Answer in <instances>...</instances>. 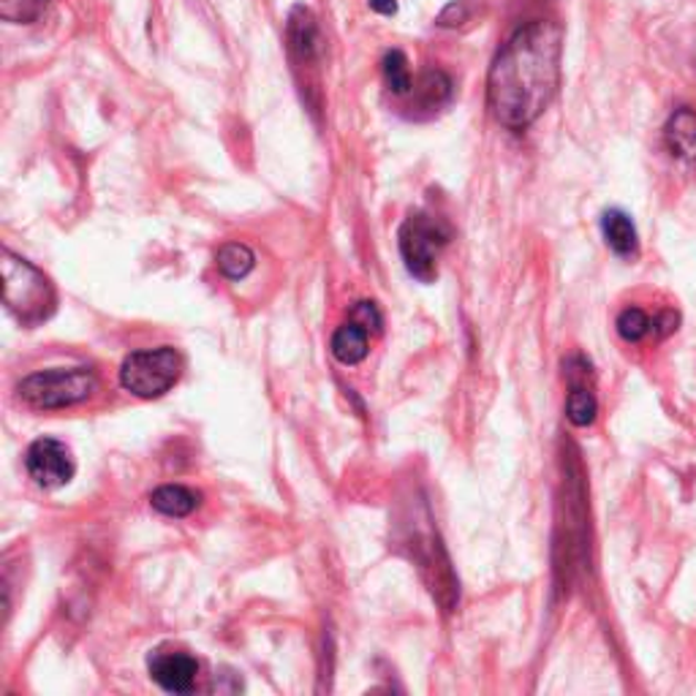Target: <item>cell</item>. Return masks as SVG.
<instances>
[{"mask_svg": "<svg viewBox=\"0 0 696 696\" xmlns=\"http://www.w3.org/2000/svg\"><path fill=\"white\" fill-rule=\"evenodd\" d=\"M563 28L552 20L520 25L498 50L488 74V106L503 129L525 131L561 88Z\"/></svg>", "mask_w": 696, "mask_h": 696, "instance_id": "cell-1", "label": "cell"}, {"mask_svg": "<svg viewBox=\"0 0 696 696\" xmlns=\"http://www.w3.org/2000/svg\"><path fill=\"white\" fill-rule=\"evenodd\" d=\"M398 528L400 550L417 566L419 577L428 585L430 596L436 598L438 607L443 612H452L458 607L460 582L454 577L452 561H449L447 547H443L438 528L433 525V514H430L428 501L408 503Z\"/></svg>", "mask_w": 696, "mask_h": 696, "instance_id": "cell-2", "label": "cell"}, {"mask_svg": "<svg viewBox=\"0 0 696 696\" xmlns=\"http://www.w3.org/2000/svg\"><path fill=\"white\" fill-rule=\"evenodd\" d=\"M0 269H3V305L22 327H39L55 314V286L39 267L6 248Z\"/></svg>", "mask_w": 696, "mask_h": 696, "instance_id": "cell-3", "label": "cell"}, {"mask_svg": "<svg viewBox=\"0 0 696 696\" xmlns=\"http://www.w3.org/2000/svg\"><path fill=\"white\" fill-rule=\"evenodd\" d=\"M99 389V376L90 368H55L22 378L17 395L30 408L55 411V408L85 403Z\"/></svg>", "mask_w": 696, "mask_h": 696, "instance_id": "cell-4", "label": "cell"}, {"mask_svg": "<svg viewBox=\"0 0 696 696\" xmlns=\"http://www.w3.org/2000/svg\"><path fill=\"white\" fill-rule=\"evenodd\" d=\"M452 239V226L430 213H411L400 226L398 245L408 273L422 284L438 278V256Z\"/></svg>", "mask_w": 696, "mask_h": 696, "instance_id": "cell-5", "label": "cell"}, {"mask_svg": "<svg viewBox=\"0 0 696 696\" xmlns=\"http://www.w3.org/2000/svg\"><path fill=\"white\" fill-rule=\"evenodd\" d=\"M183 373V357L172 346L145 348L125 357L120 368V383L125 392L142 400H153L166 395Z\"/></svg>", "mask_w": 696, "mask_h": 696, "instance_id": "cell-6", "label": "cell"}, {"mask_svg": "<svg viewBox=\"0 0 696 696\" xmlns=\"http://www.w3.org/2000/svg\"><path fill=\"white\" fill-rule=\"evenodd\" d=\"M383 319L381 310L376 303H357L351 308V316L344 327H338V332L332 335V357L340 365H359L370 354V335H381Z\"/></svg>", "mask_w": 696, "mask_h": 696, "instance_id": "cell-7", "label": "cell"}, {"mask_svg": "<svg viewBox=\"0 0 696 696\" xmlns=\"http://www.w3.org/2000/svg\"><path fill=\"white\" fill-rule=\"evenodd\" d=\"M25 468L28 477L44 490L65 488L76 471L71 449L58 438H39V441L30 443L25 452Z\"/></svg>", "mask_w": 696, "mask_h": 696, "instance_id": "cell-8", "label": "cell"}, {"mask_svg": "<svg viewBox=\"0 0 696 696\" xmlns=\"http://www.w3.org/2000/svg\"><path fill=\"white\" fill-rule=\"evenodd\" d=\"M150 677L170 694H188L199 675V662L188 651L177 647H158L147 658Z\"/></svg>", "mask_w": 696, "mask_h": 696, "instance_id": "cell-9", "label": "cell"}, {"mask_svg": "<svg viewBox=\"0 0 696 696\" xmlns=\"http://www.w3.org/2000/svg\"><path fill=\"white\" fill-rule=\"evenodd\" d=\"M566 378H569V400H566V417L569 422L577 428H591L596 422L598 413V398L593 389L591 362L585 357H572L566 362Z\"/></svg>", "mask_w": 696, "mask_h": 696, "instance_id": "cell-10", "label": "cell"}, {"mask_svg": "<svg viewBox=\"0 0 696 696\" xmlns=\"http://www.w3.org/2000/svg\"><path fill=\"white\" fill-rule=\"evenodd\" d=\"M286 39H289L291 55L303 63H314L321 55L319 22L305 6H294L289 22H286Z\"/></svg>", "mask_w": 696, "mask_h": 696, "instance_id": "cell-11", "label": "cell"}, {"mask_svg": "<svg viewBox=\"0 0 696 696\" xmlns=\"http://www.w3.org/2000/svg\"><path fill=\"white\" fill-rule=\"evenodd\" d=\"M664 140H667L669 153L675 158L686 161L688 166L696 170V112L688 106H680L672 112L667 129H664Z\"/></svg>", "mask_w": 696, "mask_h": 696, "instance_id": "cell-12", "label": "cell"}, {"mask_svg": "<svg viewBox=\"0 0 696 696\" xmlns=\"http://www.w3.org/2000/svg\"><path fill=\"white\" fill-rule=\"evenodd\" d=\"M454 85H452V76L441 69H430L413 82L411 93L413 95V106L411 110H422V112H438L441 106H447L452 101Z\"/></svg>", "mask_w": 696, "mask_h": 696, "instance_id": "cell-13", "label": "cell"}, {"mask_svg": "<svg viewBox=\"0 0 696 696\" xmlns=\"http://www.w3.org/2000/svg\"><path fill=\"white\" fill-rule=\"evenodd\" d=\"M602 232H604V239H607V245L615 250L617 256H623V259L637 256V250H639L637 226H634V221L628 218L623 209H610V213H604Z\"/></svg>", "mask_w": 696, "mask_h": 696, "instance_id": "cell-14", "label": "cell"}, {"mask_svg": "<svg viewBox=\"0 0 696 696\" xmlns=\"http://www.w3.org/2000/svg\"><path fill=\"white\" fill-rule=\"evenodd\" d=\"M150 503L155 512L166 514V518H188L202 506V493L185 488V484H164V488L153 490Z\"/></svg>", "mask_w": 696, "mask_h": 696, "instance_id": "cell-15", "label": "cell"}, {"mask_svg": "<svg viewBox=\"0 0 696 696\" xmlns=\"http://www.w3.org/2000/svg\"><path fill=\"white\" fill-rule=\"evenodd\" d=\"M215 264L229 280H243L256 267V254L243 243H226L215 256Z\"/></svg>", "mask_w": 696, "mask_h": 696, "instance_id": "cell-16", "label": "cell"}, {"mask_svg": "<svg viewBox=\"0 0 696 696\" xmlns=\"http://www.w3.org/2000/svg\"><path fill=\"white\" fill-rule=\"evenodd\" d=\"M381 71H383V82H387V90L392 95H408L413 88L411 71H408V58L406 52L400 50H389L381 60Z\"/></svg>", "mask_w": 696, "mask_h": 696, "instance_id": "cell-17", "label": "cell"}, {"mask_svg": "<svg viewBox=\"0 0 696 696\" xmlns=\"http://www.w3.org/2000/svg\"><path fill=\"white\" fill-rule=\"evenodd\" d=\"M617 335H621L626 344H639L647 335H653V319L642 308H626L615 321Z\"/></svg>", "mask_w": 696, "mask_h": 696, "instance_id": "cell-18", "label": "cell"}, {"mask_svg": "<svg viewBox=\"0 0 696 696\" xmlns=\"http://www.w3.org/2000/svg\"><path fill=\"white\" fill-rule=\"evenodd\" d=\"M50 0H3V17L9 22H33Z\"/></svg>", "mask_w": 696, "mask_h": 696, "instance_id": "cell-19", "label": "cell"}, {"mask_svg": "<svg viewBox=\"0 0 696 696\" xmlns=\"http://www.w3.org/2000/svg\"><path fill=\"white\" fill-rule=\"evenodd\" d=\"M471 14H473V6L468 3V0H452V3L438 14L436 22L441 28H460L471 20Z\"/></svg>", "mask_w": 696, "mask_h": 696, "instance_id": "cell-20", "label": "cell"}, {"mask_svg": "<svg viewBox=\"0 0 696 696\" xmlns=\"http://www.w3.org/2000/svg\"><path fill=\"white\" fill-rule=\"evenodd\" d=\"M370 9L383 17H392L395 11H398V3H395V0H370Z\"/></svg>", "mask_w": 696, "mask_h": 696, "instance_id": "cell-21", "label": "cell"}]
</instances>
